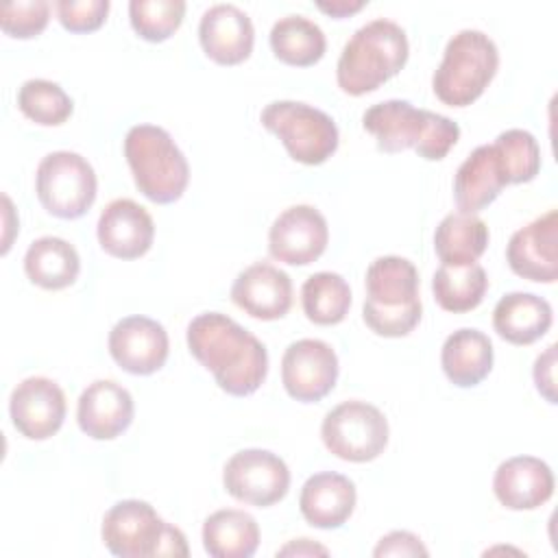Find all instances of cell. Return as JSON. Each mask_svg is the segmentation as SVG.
<instances>
[{
	"label": "cell",
	"mask_w": 558,
	"mask_h": 558,
	"mask_svg": "<svg viewBox=\"0 0 558 558\" xmlns=\"http://www.w3.org/2000/svg\"><path fill=\"white\" fill-rule=\"evenodd\" d=\"M190 353L233 397L253 395L268 375V351L240 323L220 312L194 316L185 331Z\"/></svg>",
	"instance_id": "cell-1"
},
{
	"label": "cell",
	"mask_w": 558,
	"mask_h": 558,
	"mask_svg": "<svg viewBox=\"0 0 558 558\" xmlns=\"http://www.w3.org/2000/svg\"><path fill=\"white\" fill-rule=\"evenodd\" d=\"M364 129L375 137L381 153L414 148L418 157L438 161L456 146L460 126L440 113L416 109L408 100L390 98L368 107L362 116Z\"/></svg>",
	"instance_id": "cell-2"
},
{
	"label": "cell",
	"mask_w": 558,
	"mask_h": 558,
	"mask_svg": "<svg viewBox=\"0 0 558 558\" xmlns=\"http://www.w3.org/2000/svg\"><path fill=\"white\" fill-rule=\"evenodd\" d=\"M410 46L405 31L386 17L360 26L344 44L336 81L344 94L362 96L392 78L408 61Z\"/></svg>",
	"instance_id": "cell-3"
},
{
	"label": "cell",
	"mask_w": 558,
	"mask_h": 558,
	"mask_svg": "<svg viewBox=\"0 0 558 558\" xmlns=\"http://www.w3.org/2000/svg\"><path fill=\"white\" fill-rule=\"evenodd\" d=\"M366 299L362 318L371 331L384 338L408 336L421 320L418 270L399 255H384L366 268Z\"/></svg>",
	"instance_id": "cell-4"
},
{
	"label": "cell",
	"mask_w": 558,
	"mask_h": 558,
	"mask_svg": "<svg viewBox=\"0 0 558 558\" xmlns=\"http://www.w3.org/2000/svg\"><path fill=\"white\" fill-rule=\"evenodd\" d=\"M124 157L137 190L153 203L168 205L183 196L190 166L172 135L155 124H135L124 137Z\"/></svg>",
	"instance_id": "cell-5"
},
{
	"label": "cell",
	"mask_w": 558,
	"mask_h": 558,
	"mask_svg": "<svg viewBox=\"0 0 558 558\" xmlns=\"http://www.w3.org/2000/svg\"><path fill=\"white\" fill-rule=\"evenodd\" d=\"M499 68L495 41L477 28L458 31L445 46L442 61L432 76L434 94L449 107L477 100Z\"/></svg>",
	"instance_id": "cell-6"
},
{
	"label": "cell",
	"mask_w": 558,
	"mask_h": 558,
	"mask_svg": "<svg viewBox=\"0 0 558 558\" xmlns=\"http://www.w3.org/2000/svg\"><path fill=\"white\" fill-rule=\"evenodd\" d=\"M102 543L120 558L187 556L185 534L166 523L157 510L142 499H122L102 517Z\"/></svg>",
	"instance_id": "cell-7"
},
{
	"label": "cell",
	"mask_w": 558,
	"mask_h": 558,
	"mask_svg": "<svg viewBox=\"0 0 558 558\" xmlns=\"http://www.w3.org/2000/svg\"><path fill=\"white\" fill-rule=\"evenodd\" d=\"M259 120L281 140L288 155L299 163L318 166L338 148L340 135L333 118L312 105L275 100L264 107Z\"/></svg>",
	"instance_id": "cell-8"
},
{
	"label": "cell",
	"mask_w": 558,
	"mask_h": 558,
	"mask_svg": "<svg viewBox=\"0 0 558 558\" xmlns=\"http://www.w3.org/2000/svg\"><path fill=\"white\" fill-rule=\"evenodd\" d=\"M98 179L92 163L72 150L48 153L35 174L37 198L57 218H81L96 201Z\"/></svg>",
	"instance_id": "cell-9"
},
{
	"label": "cell",
	"mask_w": 558,
	"mask_h": 558,
	"mask_svg": "<svg viewBox=\"0 0 558 558\" xmlns=\"http://www.w3.org/2000/svg\"><path fill=\"white\" fill-rule=\"evenodd\" d=\"M320 438L340 460L371 462L388 445V418L373 403L342 401L325 414Z\"/></svg>",
	"instance_id": "cell-10"
},
{
	"label": "cell",
	"mask_w": 558,
	"mask_h": 558,
	"mask_svg": "<svg viewBox=\"0 0 558 558\" xmlns=\"http://www.w3.org/2000/svg\"><path fill=\"white\" fill-rule=\"evenodd\" d=\"M222 484L233 499L268 508L286 497L290 471L288 464L268 449H242L227 460Z\"/></svg>",
	"instance_id": "cell-11"
},
{
	"label": "cell",
	"mask_w": 558,
	"mask_h": 558,
	"mask_svg": "<svg viewBox=\"0 0 558 558\" xmlns=\"http://www.w3.org/2000/svg\"><path fill=\"white\" fill-rule=\"evenodd\" d=\"M336 379L338 355L325 340L301 338L283 351L281 381L292 399L301 403L320 401L333 390Z\"/></svg>",
	"instance_id": "cell-12"
},
{
	"label": "cell",
	"mask_w": 558,
	"mask_h": 558,
	"mask_svg": "<svg viewBox=\"0 0 558 558\" xmlns=\"http://www.w3.org/2000/svg\"><path fill=\"white\" fill-rule=\"evenodd\" d=\"M329 242L325 216L312 205H292L283 209L268 231V251L277 262L307 266L316 262Z\"/></svg>",
	"instance_id": "cell-13"
},
{
	"label": "cell",
	"mask_w": 558,
	"mask_h": 558,
	"mask_svg": "<svg viewBox=\"0 0 558 558\" xmlns=\"http://www.w3.org/2000/svg\"><path fill=\"white\" fill-rule=\"evenodd\" d=\"M13 427L28 440H46L59 432L65 418V395L48 377L22 379L9 399Z\"/></svg>",
	"instance_id": "cell-14"
},
{
	"label": "cell",
	"mask_w": 558,
	"mask_h": 558,
	"mask_svg": "<svg viewBox=\"0 0 558 558\" xmlns=\"http://www.w3.org/2000/svg\"><path fill=\"white\" fill-rule=\"evenodd\" d=\"M506 259L514 275L538 283H554L558 277V211L549 209L517 229L508 240Z\"/></svg>",
	"instance_id": "cell-15"
},
{
	"label": "cell",
	"mask_w": 558,
	"mask_h": 558,
	"mask_svg": "<svg viewBox=\"0 0 558 558\" xmlns=\"http://www.w3.org/2000/svg\"><path fill=\"white\" fill-rule=\"evenodd\" d=\"M168 331L148 316H126L109 331V353L131 375H150L168 360Z\"/></svg>",
	"instance_id": "cell-16"
},
{
	"label": "cell",
	"mask_w": 558,
	"mask_h": 558,
	"mask_svg": "<svg viewBox=\"0 0 558 558\" xmlns=\"http://www.w3.org/2000/svg\"><path fill=\"white\" fill-rule=\"evenodd\" d=\"M96 233L105 253L118 259H137L153 246L155 222L133 198H116L100 211Z\"/></svg>",
	"instance_id": "cell-17"
},
{
	"label": "cell",
	"mask_w": 558,
	"mask_h": 558,
	"mask_svg": "<svg viewBox=\"0 0 558 558\" xmlns=\"http://www.w3.org/2000/svg\"><path fill=\"white\" fill-rule=\"evenodd\" d=\"M231 299L257 320H277L292 305V279L268 262H255L235 277Z\"/></svg>",
	"instance_id": "cell-18"
},
{
	"label": "cell",
	"mask_w": 558,
	"mask_h": 558,
	"mask_svg": "<svg viewBox=\"0 0 558 558\" xmlns=\"http://www.w3.org/2000/svg\"><path fill=\"white\" fill-rule=\"evenodd\" d=\"M198 39L211 61L235 65L251 57L255 28L240 7L220 2L203 13L198 22Z\"/></svg>",
	"instance_id": "cell-19"
},
{
	"label": "cell",
	"mask_w": 558,
	"mask_h": 558,
	"mask_svg": "<svg viewBox=\"0 0 558 558\" xmlns=\"http://www.w3.org/2000/svg\"><path fill=\"white\" fill-rule=\"evenodd\" d=\"M135 405L131 392L113 379L92 381L78 397L76 421L83 434L94 440L120 436L133 421Z\"/></svg>",
	"instance_id": "cell-20"
},
{
	"label": "cell",
	"mask_w": 558,
	"mask_h": 558,
	"mask_svg": "<svg viewBox=\"0 0 558 558\" xmlns=\"http://www.w3.org/2000/svg\"><path fill=\"white\" fill-rule=\"evenodd\" d=\"M493 493L508 510H534L554 495V473L541 458L512 456L497 466Z\"/></svg>",
	"instance_id": "cell-21"
},
{
	"label": "cell",
	"mask_w": 558,
	"mask_h": 558,
	"mask_svg": "<svg viewBox=\"0 0 558 558\" xmlns=\"http://www.w3.org/2000/svg\"><path fill=\"white\" fill-rule=\"evenodd\" d=\"M510 185L506 163L495 144L477 146L453 177V198L460 211L475 214L488 207Z\"/></svg>",
	"instance_id": "cell-22"
},
{
	"label": "cell",
	"mask_w": 558,
	"mask_h": 558,
	"mask_svg": "<svg viewBox=\"0 0 558 558\" xmlns=\"http://www.w3.org/2000/svg\"><path fill=\"white\" fill-rule=\"evenodd\" d=\"M355 499V484L347 475L323 471L305 480L299 495V508L310 525L336 530L353 514Z\"/></svg>",
	"instance_id": "cell-23"
},
{
	"label": "cell",
	"mask_w": 558,
	"mask_h": 558,
	"mask_svg": "<svg viewBox=\"0 0 558 558\" xmlns=\"http://www.w3.org/2000/svg\"><path fill=\"white\" fill-rule=\"evenodd\" d=\"M554 320L549 301L532 292H508L493 310V327L510 344H532L543 338Z\"/></svg>",
	"instance_id": "cell-24"
},
{
	"label": "cell",
	"mask_w": 558,
	"mask_h": 558,
	"mask_svg": "<svg viewBox=\"0 0 558 558\" xmlns=\"http://www.w3.org/2000/svg\"><path fill=\"white\" fill-rule=\"evenodd\" d=\"M493 342L473 327H462L449 333L440 349V364L451 384L458 388L477 386L493 368Z\"/></svg>",
	"instance_id": "cell-25"
},
{
	"label": "cell",
	"mask_w": 558,
	"mask_h": 558,
	"mask_svg": "<svg viewBox=\"0 0 558 558\" xmlns=\"http://www.w3.org/2000/svg\"><path fill=\"white\" fill-rule=\"evenodd\" d=\"M488 246V227L477 214L451 211L434 233V251L447 266L475 264Z\"/></svg>",
	"instance_id": "cell-26"
},
{
	"label": "cell",
	"mask_w": 558,
	"mask_h": 558,
	"mask_svg": "<svg viewBox=\"0 0 558 558\" xmlns=\"http://www.w3.org/2000/svg\"><path fill=\"white\" fill-rule=\"evenodd\" d=\"M26 277L44 290H61L76 281L81 257L76 248L57 235H44L31 242L24 255Z\"/></svg>",
	"instance_id": "cell-27"
},
{
	"label": "cell",
	"mask_w": 558,
	"mask_h": 558,
	"mask_svg": "<svg viewBox=\"0 0 558 558\" xmlns=\"http://www.w3.org/2000/svg\"><path fill=\"white\" fill-rule=\"evenodd\" d=\"M257 545L259 525L244 510H216L203 523V547L214 558H251Z\"/></svg>",
	"instance_id": "cell-28"
},
{
	"label": "cell",
	"mask_w": 558,
	"mask_h": 558,
	"mask_svg": "<svg viewBox=\"0 0 558 558\" xmlns=\"http://www.w3.org/2000/svg\"><path fill=\"white\" fill-rule=\"evenodd\" d=\"M270 48L279 61L307 68L323 59L327 39L314 20L305 15H286L270 28Z\"/></svg>",
	"instance_id": "cell-29"
},
{
	"label": "cell",
	"mask_w": 558,
	"mask_h": 558,
	"mask_svg": "<svg viewBox=\"0 0 558 558\" xmlns=\"http://www.w3.org/2000/svg\"><path fill=\"white\" fill-rule=\"evenodd\" d=\"M432 290L436 303L442 310L462 314L475 310L484 301V294L488 290V277L477 262L469 266L440 264V268L434 272Z\"/></svg>",
	"instance_id": "cell-30"
},
{
	"label": "cell",
	"mask_w": 558,
	"mask_h": 558,
	"mask_svg": "<svg viewBox=\"0 0 558 558\" xmlns=\"http://www.w3.org/2000/svg\"><path fill=\"white\" fill-rule=\"evenodd\" d=\"M301 305L312 323L338 325L349 314L351 288L338 272H314L303 281Z\"/></svg>",
	"instance_id": "cell-31"
},
{
	"label": "cell",
	"mask_w": 558,
	"mask_h": 558,
	"mask_svg": "<svg viewBox=\"0 0 558 558\" xmlns=\"http://www.w3.org/2000/svg\"><path fill=\"white\" fill-rule=\"evenodd\" d=\"M20 111L41 126H59L72 116V98L48 78H28L17 89Z\"/></svg>",
	"instance_id": "cell-32"
},
{
	"label": "cell",
	"mask_w": 558,
	"mask_h": 558,
	"mask_svg": "<svg viewBox=\"0 0 558 558\" xmlns=\"http://www.w3.org/2000/svg\"><path fill=\"white\" fill-rule=\"evenodd\" d=\"M183 0H131L129 17L133 31L146 41L168 39L183 22Z\"/></svg>",
	"instance_id": "cell-33"
},
{
	"label": "cell",
	"mask_w": 558,
	"mask_h": 558,
	"mask_svg": "<svg viewBox=\"0 0 558 558\" xmlns=\"http://www.w3.org/2000/svg\"><path fill=\"white\" fill-rule=\"evenodd\" d=\"M506 163L510 183H527L541 170V146L530 131L508 129L493 142Z\"/></svg>",
	"instance_id": "cell-34"
},
{
	"label": "cell",
	"mask_w": 558,
	"mask_h": 558,
	"mask_svg": "<svg viewBox=\"0 0 558 558\" xmlns=\"http://www.w3.org/2000/svg\"><path fill=\"white\" fill-rule=\"evenodd\" d=\"M50 20V4L46 0H17L0 7V26L7 35L28 39L39 35Z\"/></svg>",
	"instance_id": "cell-35"
},
{
	"label": "cell",
	"mask_w": 558,
	"mask_h": 558,
	"mask_svg": "<svg viewBox=\"0 0 558 558\" xmlns=\"http://www.w3.org/2000/svg\"><path fill=\"white\" fill-rule=\"evenodd\" d=\"M109 13V0H59V22L70 33H89L102 26Z\"/></svg>",
	"instance_id": "cell-36"
},
{
	"label": "cell",
	"mask_w": 558,
	"mask_h": 558,
	"mask_svg": "<svg viewBox=\"0 0 558 558\" xmlns=\"http://www.w3.org/2000/svg\"><path fill=\"white\" fill-rule=\"evenodd\" d=\"M427 547L421 543V538L408 530H395L379 538L377 547L373 549V556H427Z\"/></svg>",
	"instance_id": "cell-37"
},
{
	"label": "cell",
	"mask_w": 558,
	"mask_h": 558,
	"mask_svg": "<svg viewBox=\"0 0 558 558\" xmlns=\"http://www.w3.org/2000/svg\"><path fill=\"white\" fill-rule=\"evenodd\" d=\"M554 371H556V344H549L534 362V384H536V390L549 401V403H556V377H554Z\"/></svg>",
	"instance_id": "cell-38"
},
{
	"label": "cell",
	"mask_w": 558,
	"mask_h": 558,
	"mask_svg": "<svg viewBox=\"0 0 558 558\" xmlns=\"http://www.w3.org/2000/svg\"><path fill=\"white\" fill-rule=\"evenodd\" d=\"M364 4H366L364 0H329V2L320 0V2H316V7L325 13H329L331 17H347L351 13H357Z\"/></svg>",
	"instance_id": "cell-39"
},
{
	"label": "cell",
	"mask_w": 558,
	"mask_h": 558,
	"mask_svg": "<svg viewBox=\"0 0 558 558\" xmlns=\"http://www.w3.org/2000/svg\"><path fill=\"white\" fill-rule=\"evenodd\" d=\"M316 554L327 556L329 551H327V547L316 545V543H312L310 538L292 541V543H288L286 547H281V549L277 551V556H316Z\"/></svg>",
	"instance_id": "cell-40"
}]
</instances>
